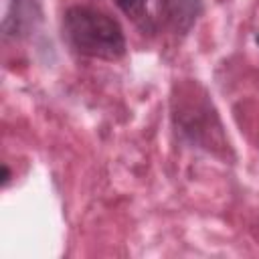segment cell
Returning a JSON list of instances; mask_svg holds the SVG:
<instances>
[{
	"mask_svg": "<svg viewBox=\"0 0 259 259\" xmlns=\"http://www.w3.org/2000/svg\"><path fill=\"white\" fill-rule=\"evenodd\" d=\"M170 127L182 146L204 152L223 164L235 160L233 144L210 91L192 77L176 79L168 97Z\"/></svg>",
	"mask_w": 259,
	"mask_h": 259,
	"instance_id": "1",
	"label": "cell"
},
{
	"mask_svg": "<svg viewBox=\"0 0 259 259\" xmlns=\"http://www.w3.org/2000/svg\"><path fill=\"white\" fill-rule=\"evenodd\" d=\"M61 38L71 53L95 61H119L127 53L117 18L89 4H73L61 16Z\"/></svg>",
	"mask_w": 259,
	"mask_h": 259,
	"instance_id": "2",
	"label": "cell"
},
{
	"mask_svg": "<svg viewBox=\"0 0 259 259\" xmlns=\"http://www.w3.org/2000/svg\"><path fill=\"white\" fill-rule=\"evenodd\" d=\"M204 12L202 0H152L154 34H168L174 40L186 38Z\"/></svg>",
	"mask_w": 259,
	"mask_h": 259,
	"instance_id": "3",
	"label": "cell"
},
{
	"mask_svg": "<svg viewBox=\"0 0 259 259\" xmlns=\"http://www.w3.org/2000/svg\"><path fill=\"white\" fill-rule=\"evenodd\" d=\"M42 20L45 12L40 0H8V8L2 18V36L10 42L28 40L38 32Z\"/></svg>",
	"mask_w": 259,
	"mask_h": 259,
	"instance_id": "4",
	"label": "cell"
},
{
	"mask_svg": "<svg viewBox=\"0 0 259 259\" xmlns=\"http://www.w3.org/2000/svg\"><path fill=\"white\" fill-rule=\"evenodd\" d=\"M113 2L119 8V12H123L144 34H154L152 14H150L152 0H113Z\"/></svg>",
	"mask_w": 259,
	"mask_h": 259,
	"instance_id": "5",
	"label": "cell"
},
{
	"mask_svg": "<svg viewBox=\"0 0 259 259\" xmlns=\"http://www.w3.org/2000/svg\"><path fill=\"white\" fill-rule=\"evenodd\" d=\"M10 178H12V170H10V166L4 162L2 168H0V184H2V188H6V186L10 184Z\"/></svg>",
	"mask_w": 259,
	"mask_h": 259,
	"instance_id": "6",
	"label": "cell"
},
{
	"mask_svg": "<svg viewBox=\"0 0 259 259\" xmlns=\"http://www.w3.org/2000/svg\"><path fill=\"white\" fill-rule=\"evenodd\" d=\"M255 45H257V47H259V32H257V34H255Z\"/></svg>",
	"mask_w": 259,
	"mask_h": 259,
	"instance_id": "7",
	"label": "cell"
}]
</instances>
